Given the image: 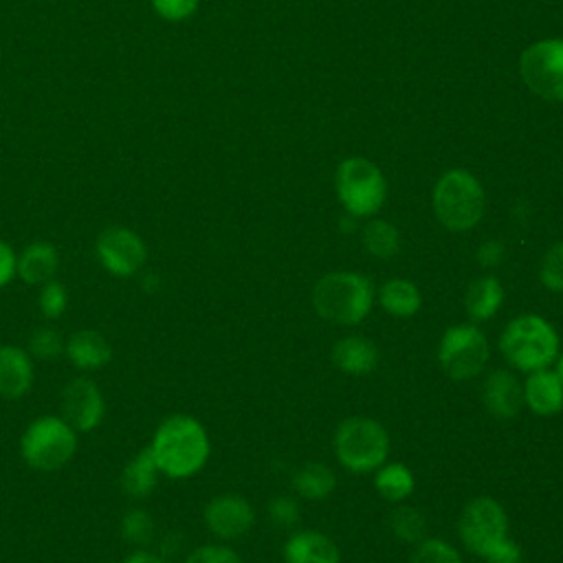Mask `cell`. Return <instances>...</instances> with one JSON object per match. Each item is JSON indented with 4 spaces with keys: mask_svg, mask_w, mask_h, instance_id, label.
I'll use <instances>...</instances> for the list:
<instances>
[{
    "mask_svg": "<svg viewBox=\"0 0 563 563\" xmlns=\"http://www.w3.org/2000/svg\"><path fill=\"white\" fill-rule=\"evenodd\" d=\"M147 446L161 475L169 479H189L198 475L211 457L209 431L189 413H172L163 418Z\"/></svg>",
    "mask_w": 563,
    "mask_h": 563,
    "instance_id": "6da1fadb",
    "label": "cell"
},
{
    "mask_svg": "<svg viewBox=\"0 0 563 563\" xmlns=\"http://www.w3.org/2000/svg\"><path fill=\"white\" fill-rule=\"evenodd\" d=\"M314 312L334 325H356L369 317L376 303V288L369 277L356 271H332L312 286Z\"/></svg>",
    "mask_w": 563,
    "mask_h": 563,
    "instance_id": "7a4b0ae2",
    "label": "cell"
},
{
    "mask_svg": "<svg viewBox=\"0 0 563 563\" xmlns=\"http://www.w3.org/2000/svg\"><path fill=\"white\" fill-rule=\"evenodd\" d=\"M497 345L512 369L530 374L534 369L552 367L561 352V336L554 323L545 317L523 312L504 325Z\"/></svg>",
    "mask_w": 563,
    "mask_h": 563,
    "instance_id": "3957f363",
    "label": "cell"
},
{
    "mask_svg": "<svg viewBox=\"0 0 563 563\" xmlns=\"http://www.w3.org/2000/svg\"><path fill=\"white\" fill-rule=\"evenodd\" d=\"M389 433L369 416H350L341 420L332 435V449L336 462L354 473H374L389 457Z\"/></svg>",
    "mask_w": 563,
    "mask_h": 563,
    "instance_id": "277c9868",
    "label": "cell"
},
{
    "mask_svg": "<svg viewBox=\"0 0 563 563\" xmlns=\"http://www.w3.org/2000/svg\"><path fill=\"white\" fill-rule=\"evenodd\" d=\"M438 222L449 231H471L486 211V196L479 180L466 169L444 172L431 194Z\"/></svg>",
    "mask_w": 563,
    "mask_h": 563,
    "instance_id": "5b68a950",
    "label": "cell"
},
{
    "mask_svg": "<svg viewBox=\"0 0 563 563\" xmlns=\"http://www.w3.org/2000/svg\"><path fill=\"white\" fill-rule=\"evenodd\" d=\"M77 431L62 418L44 413L33 418L20 435V455L33 471L55 473L77 453Z\"/></svg>",
    "mask_w": 563,
    "mask_h": 563,
    "instance_id": "8992f818",
    "label": "cell"
},
{
    "mask_svg": "<svg viewBox=\"0 0 563 563\" xmlns=\"http://www.w3.org/2000/svg\"><path fill=\"white\" fill-rule=\"evenodd\" d=\"M334 189L339 202L352 218H372L387 196L383 172L363 156H350L336 167Z\"/></svg>",
    "mask_w": 563,
    "mask_h": 563,
    "instance_id": "52a82bcc",
    "label": "cell"
},
{
    "mask_svg": "<svg viewBox=\"0 0 563 563\" xmlns=\"http://www.w3.org/2000/svg\"><path fill=\"white\" fill-rule=\"evenodd\" d=\"M488 339L484 330L473 321L449 325L438 341V363L442 372L455 383L477 378L488 365Z\"/></svg>",
    "mask_w": 563,
    "mask_h": 563,
    "instance_id": "ba28073f",
    "label": "cell"
},
{
    "mask_svg": "<svg viewBox=\"0 0 563 563\" xmlns=\"http://www.w3.org/2000/svg\"><path fill=\"white\" fill-rule=\"evenodd\" d=\"M457 537L471 554L479 559L490 554L510 537V521L501 501L490 495L468 499L457 517Z\"/></svg>",
    "mask_w": 563,
    "mask_h": 563,
    "instance_id": "9c48e42d",
    "label": "cell"
},
{
    "mask_svg": "<svg viewBox=\"0 0 563 563\" xmlns=\"http://www.w3.org/2000/svg\"><path fill=\"white\" fill-rule=\"evenodd\" d=\"M526 86L548 101H563V40H539L519 57Z\"/></svg>",
    "mask_w": 563,
    "mask_h": 563,
    "instance_id": "30bf717a",
    "label": "cell"
},
{
    "mask_svg": "<svg viewBox=\"0 0 563 563\" xmlns=\"http://www.w3.org/2000/svg\"><path fill=\"white\" fill-rule=\"evenodd\" d=\"M95 255L106 273L128 279L143 271L147 246L136 231L128 227H108L95 240Z\"/></svg>",
    "mask_w": 563,
    "mask_h": 563,
    "instance_id": "8fae6325",
    "label": "cell"
},
{
    "mask_svg": "<svg viewBox=\"0 0 563 563\" xmlns=\"http://www.w3.org/2000/svg\"><path fill=\"white\" fill-rule=\"evenodd\" d=\"M59 411L77 433L99 429L106 418V398L101 387L88 376L70 378L59 394Z\"/></svg>",
    "mask_w": 563,
    "mask_h": 563,
    "instance_id": "7c38bea8",
    "label": "cell"
},
{
    "mask_svg": "<svg viewBox=\"0 0 563 563\" xmlns=\"http://www.w3.org/2000/svg\"><path fill=\"white\" fill-rule=\"evenodd\" d=\"M202 521L220 541H235L255 526L253 504L238 493H222L205 504Z\"/></svg>",
    "mask_w": 563,
    "mask_h": 563,
    "instance_id": "4fadbf2b",
    "label": "cell"
},
{
    "mask_svg": "<svg viewBox=\"0 0 563 563\" xmlns=\"http://www.w3.org/2000/svg\"><path fill=\"white\" fill-rule=\"evenodd\" d=\"M482 402L495 420H512L523 407L521 380L512 369L497 367L484 376Z\"/></svg>",
    "mask_w": 563,
    "mask_h": 563,
    "instance_id": "5bb4252c",
    "label": "cell"
},
{
    "mask_svg": "<svg viewBox=\"0 0 563 563\" xmlns=\"http://www.w3.org/2000/svg\"><path fill=\"white\" fill-rule=\"evenodd\" d=\"M35 383L33 356L13 343H0V398L20 400Z\"/></svg>",
    "mask_w": 563,
    "mask_h": 563,
    "instance_id": "9a60e30c",
    "label": "cell"
},
{
    "mask_svg": "<svg viewBox=\"0 0 563 563\" xmlns=\"http://www.w3.org/2000/svg\"><path fill=\"white\" fill-rule=\"evenodd\" d=\"M523 407L539 418H552L563 411V385L552 367L534 369L521 380Z\"/></svg>",
    "mask_w": 563,
    "mask_h": 563,
    "instance_id": "2e32d148",
    "label": "cell"
},
{
    "mask_svg": "<svg viewBox=\"0 0 563 563\" xmlns=\"http://www.w3.org/2000/svg\"><path fill=\"white\" fill-rule=\"evenodd\" d=\"M284 563H341L339 545L321 530H297L282 545Z\"/></svg>",
    "mask_w": 563,
    "mask_h": 563,
    "instance_id": "e0dca14e",
    "label": "cell"
},
{
    "mask_svg": "<svg viewBox=\"0 0 563 563\" xmlns=\"http://www.w3.org/2000/svg\"><path fill=\"white\" fill-rule=\"evenodd\" d=\"M64 356L70 361L73 367L81 372H95L110 363L112 345L99 330L81 328L66 339Z\"/></svg>",
    "mask_w": 563,
    "mask_h": 563,
    "instance_id": "ac0fdd59",
    "label": "cell"
},
{
    "mask_svg": "<svg viewBox=\"0 0 563 563\" xmlns=\"http://www.w3.org/2000/svg\"><path fill=\"white\" fill-rule=\"evenodd\" d=\"M332 363L350 376H365L378 367V347L363 334H347L332 345Z\"/></svg>",
    "mask_w": 563,
    "mask_h": 563,
    "instance_id": "d6986e66",
    "label": "cell"
},
{
    "mask_svg": "<svg viewBox=\"0 0 563 563\" xmlns=\"http://www.w3.org/2000/svg\"><path fill=\"white\" fill-rule=\"evenodd\" d=\"M59 268V253L46 240L26 244L18 255V277L29 286H42L55 279Z\"/></svg>",
    "mask_w": 563,
    "mask_h": 563,
    "instance_id": "ffe728a7",
    "label": "cell"
},
{
    "mask_svg": "<svg viewBox=\"0 0 563 563\" xmlns=\"http://www.w3.org/2000/svg\"><path fill=\"white\" fill-rule=\"evenodd\" d=\"M506 299L504 286L495 275L475 277L464 292V310L473 323L490 321Z\"/></svg>",
    "mask_w": 563,
    "mask_h": 563,
    "instance_id": "44dd1931",
    "label": "cell"
},
{
    "mask_svg": "<svg viewBox=\"0 0 563 563\" xmlns=\"http://www.w3.org/2000/svg\"><path fill=\"white\" fill-rule=\"evenodd\" d=\"M158 477H161V471L154 462V455H152L150 446H143L123 466L121 477H119V486L128 497L145 499L147 495L154 493V488L158 484Z\"/></svg>",
    "mask_w": 563,
    "mask_h": 563,
    "instance_id": "7402d4cb",
    "label": "cell"
},
{
    "mask_svg": "<svg viewBox=\"0 0 563 563\" xmlns=\"http://www.w3.org/2000/svg\"><path fill=\"white\" fill-rule=\"evenodd\" d=\"M376 299L378 306L383 308V312H387L389 317L396 319H409L413 314H418V310L422 308V292L420 288L405 277H391L387 282L380 284V288L376 290Z\"/></svg>",
    "mask_w": 563,
    "mask_h": 563,
    "instance_id": "603a6c76",
    "label": "cell"
},
{
    "mask_svg": "<svg viewBox=\"0 0 563 563\" xmlns=\"http://www.w3.org/2000/svg\"><path fill=\"white\" fill-rule=\"evenodd\" d=\"M374 488L376 493L391 501L402 504L407 501L416 490V477L413 471L405 462H385L374 471Z\"/></svg>",
    "mask_w": 563,
    "mask_h": 563,
    "instance_id": "cb8c5ba5",
    "label": "cell"
},
{
    "mask_svg": "<svg viewBox=\"0 0 563 563\" xmlns=\"http://www.w3.org/2000/svg\"><path fill=\"white\" fill-rule=\"evenodd\" d=\"M292 488L297 497L308 499V501H321L332 495L336 488V475L330 466L321 462H308L297 468L292 475Z\"/></svg>",
    "mask_w": 563,
    "mask_h": 563,
    "instance_id": "d4e9b609",
    "label": "cell"
},
{
    "mask_svg": "<svg viewBox=\"0 0 563 563\" xmlns=\"http://www.w3.org/2000/svg\"><path fill=\"white\" fill-rule=\"evenodd\" d=\"M363 246L376 260H391L400 251L398 229L383 218H374L363 227Z\"/></svg>",
    "mask_w": 563,
    "mask_h": 563,
    "instance_id": "484cf974",
    "label": "cell"
},
{
    "mask_svg": "<svg viewBox=\"0 0 563 563\" xmlns=\"http://www.w3.org/2000/svg\"><path fill=\"white\" fill-rule=\"evenodd\" d=\"M389 530L398 541L416 545L427 537V517L413 506L398 504L389 515Z\"/></svg>",
    "mask_w": 563,
    "mask_h": 563,
    "instance_id": "4316f807",
    "label": "cell"
},
{
    "mask_svg": "<svg viewBox=\"0 0 563 563\" xmlns=\"http://www.w3.org/2000/svg\"><path fill=\"white\" fill-rule=\"evenodd\" d=\"M407 563H464L460 550L440 537H424L413 545Z\"/></svg>",
    "mask_w": 563,
    "mask_h": 563,
    "instance_id": "83f0119b",
    "label": "cell"
},
{
    "mask_svg": "<svg viewBox=\"0 0 563 563\" xmlns=\"http://www.w3.org/2000/svg\"><path fill=\"white\" fill-rule=\"evenodd\" d=\"M119 530H121V537L132 543V545H147L152 534H154V521H152V515L145 510V508H130L121 515V521H119Z\"/></svg>",
    "mask_w": 563,
    "mask_h": 563,
    "instance_id": "f1b7e54d",
    "label": "cell"
},
{
    "mask_svg": "<svg viewBox=\"0 0 563 563\" xmlns=\"http://www.w3.org/2000/svg\"><path fill=\"white\" fill-rule=\"evenodd\" d=\"M64 345L66 339L53 325H42L31 332L26 352L33 356V361H55L64 356Z\"/></svg>",
    "mask_w": 563,
    "mask_h": 563,
    "instance_id": "f546056e",
    "label": "cell"
},
{
    "mask_svg": "<svg viewBox=\"0 0 563 563\" xmlns=\"http://www.w3.org/2000/svg\"><path fill=\"white\" fill-rule=\"evenodd\" d=\"M539 282L545 290L563 295V240L552 244L541 257Z\"/></svg>",
    "mask_w": 563,
    "mask_h": 563,
    "instance_id": "4dcf8cb0",
    "label": "cell"
},
{
    "mask_svg": "<svg viewBox=\"0 0 563 563\" xmlns=\"http://www.w3.org/2000/svg\"><path fill=\"white\" fill-rule=\"evenodd\" d=\"M37 308L42 312L44 319L48 321H55L59 319L66 308H68V290L62 282L57 279H51L46 284L40 286V292H37Z\"/></svg>",
    "mask_w": 563,
    "mask_h": 563,
    "instance_id": "1f68e13d",
    "label": "cell"
},
{
    "mask_svg": "<svg viewBox=\"0 0 563 563\" xmlns=\"http://www.w3.org/2000/svg\"><path fill=\"white\" fill-rule=\"evenodd\" d=\"M268 510V519L279 526V528H290L299 521L301 517V510H299V501L290 495H277L268 501L266 506Z\"/></svg>",
    "mask_w": 563,
    "mask_h": 563,
    "instance_id": "d6a6232c",
    "label": "cell"
},
{
    "mask_svg": "<svg viewBox=\"0 0 563 563\" xmlns=\"http://www.w3.org/2000/svg\"><path fill=\"white\" fill-rule=\"evenodd\" d=\"M185 563H242V559L224 543H205L189 552Z\"/></svg>",
    "mask_w": 563,
    "mask_h": 563,
    "instance_id": "836d02e7",
    "label": "cell"
},
{
    "mask_svg": "<svg viewBox=\"0 0 563 563\" xmlns=\"http://www.w3.org/2000/svg\"><path fill=\"white\" fill-rule=\"evenodd\" d=\"M152 9L167 22H180L194 15L198 0H150Z\"/></svg>",
    "mask_w": 563,
    "mask_h": 563,
    "instance_id": "e575fe53",
    "label": "cell"
},
{
    "mask_svg": "<svg viewBox=\"0 0 563 563\" xmlns=\"http://www.w3.org/2000/svg\"><path fill=\"white\" fill-rule=\"evenodd\" d=\"M482 561L484 563H523V550L512 537H508L490 554H486Z\"/></svg>",
    "mask_w": 563,
    "mask_h": 563,
    "instance_id": "d590c367",
    "label": "cell"
},
{
    "mask_svg": "<svg viewBox=\"0 0 563 563\" xmlns=\"http://www.w3.org/2000/svg\"><path fill=\"white\" fill-rule=\"evenodd\" d=\"M18 277V253L4 240H0V288L9 286Z\"/></svg>",
    "mask_w": 563,
    "mask_h": 563,
    "instance_id": "8d00e7d4",
    "label": "cell"
},
{
    "mask_svg": "<svg viewBox=\"0 0 563 563\" xmlns=\"http://www.w3.org/2000/svg\"><path fill=\"white\" fill-rule=\"evenodd\" d=\"M504 262V244L499 240H486L477 249V264L482 268H495Z\"/></svg>",
    "mask_w": 563,
    "mask_h": 563,
    "instance_id": "74e56055",
    "label": "cell"
},
{
    "mask_svg": "<svg viewBox=\"0 0 563 563\" xmlns=\"http://www.w3.org/2000/svg\"><path fill=\"white\" fill-rule=\"evenodd\" d=\"M121 563H165V561L158 554H154V552H150L145 548H136Z\"/></svg>",
    "mask_w": 563,
    "mask_h": 563,
    "instance_id": "f35d334b",
    "label": "cell"
},
{
    "mask_svg": "<svg viewBox=\"0 0 563 563\" xmlns=\"http://www.w3.org/2000/svg\"><path fill=\"white\" fill-rule=\"evenodd\" d=\"M552 369H554V374L559 376V380H561V385H563V352H559L556 361L552 363Z\"/></svg>",
    "mask_w": 563,
    "mask_h": 563,
    "instance_id": "ab89813d",
    "label": "cell"
}]
</instances>
